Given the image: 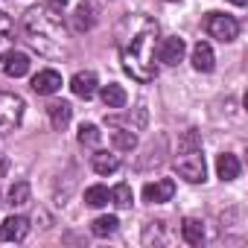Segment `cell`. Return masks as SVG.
I'll list each match as a JSON object with an SVG mask.
<instances>
[{
	"instance_id": "cell-1",
	"label": "cell",
	"mask_w": 248,
	"mask_h": 248,
	"mask_svg": "<svg viewBox=\"0 0 248 248\" xmlns=\"http://www.w3.org/2000/svg\"><path fill=\"white\" fill-rule=\"evenodd\" d=\"M155 41H158V24L149 15H126L117 24V50L120 62L135 82H155L158 62H155Z\"/></svg>"
},
{
	"instance_id": "cell-2",
	"label": "cell",
	"mask_w": 248,
	"mask_h": 248,
	"mask_svg": "<svg viewBox=\"0 0 248 248\" xmlns=\"http://www.w3.org/2000/svg\"><path fill=\"white\" fill-rule=\"evenodd\" d=\"M21 27H24L27 41H30L41 56H47V59H67V56H70V44H67L64 24H62L59 12L50 9L47 3L27 9Z\"/></svg>"
},
{
	"instance_id": "cell-3",
	"label": "cell",
	"mask_w": 248,
	"mask_h": 248,
	"mask_svg": "<svg viewBox=\"0 0 248 248\" xmlns=\"http://www.w3.org/2000/svg\"><path fill=\"white\" fill-rule=\"evenodd\" d=\"M175 170H178V175L187 178L190 184H202V181L207 178V167H204V155H202V140H199V135H196L193 129L181 135Z\"/></svg>"
},
{
	"instance_id": "cell-4",
	"label": "cell",
	"mask_w": 248,
	"mask_h": 248,
	"mask_svg": "<svg viewBox=\"0 0 248 248\" xmlns=\"http://www.w3.org/2000/svg\"><path fill=\"white\" fill-rule=\"evenodd\" d=\"M24 99L18 93H9V91H0V135H9L21 126L24 120Z\"/></svg>"
},
{
	"instance_id": "cell-5",
	"label": "cell",
	"mask_w": 248,
	"mask_h": 248,
	"mask_svg": "<svg viewBox=\"0 0 248 248\" xmlns=\"http://www.w3.org/2000/svg\"><path fill=\"white\" fill-rule=\"evenodd\" d=\"M204 27H207V35L216 38V41H222V44H231V41H236V35H239V24H236L233 15L210 12L207 21H204Z\"/></svg>"
},
{
	"instance_id": "cell-6",
	"label": "cell",
	"mask_w": 248,
	"mask_h": 248,
	"mask_svg": "<svg viewBox=\"0 0 248 248\" xmlns=\"http://www.w3.org/2000/svg\"><path fill=\"white\" fill-rule=\"evenodd\" d=\"M184 53H187V44H184V38H178V35L164 38L161 47H158V59H161L164 64H170V67L181 64V62H184Z\"/></svg>"
},
{
	"instance_id": "cell-7",
	"label": "cell",
	"mask_w": 248,
	"mask_h": 248,
	"mask_svg": "<svg viewBox=\"0 0 248 248\" xmlns=\"http://www.w3.org/2000/svg\"><path fill=\"white\" fill-rule=\"evenodd\" d=\"M172 196H175V181H170V178H158L143 187V202H149V204H164Z\"/></svg>"
},
{
	"instance_id": "cell-8",
	"label": "cell",
	"mask_w": 248,
	"mask_h": 248,
	"mask_svg": "<svg viewBox=\"0 0 248 248\" xmlns=\"http://www.w3.org/2000/svg\"><path fill=\"white\" fill-rule=\"evenodd\" d=\"M30 233V219L27 216H9L0 225V242H21Z\"/></svg>"
},
{
	"instance_id": "cell-9",
	"label": "cell",
	"mask_w": 248,
	"mask_h": 248,
	"mask_svg": "<svg viewBox=\"0 0 248 248\" xmlns=\"http://www.w3.org/2000/svg\"><path fill=\"white\" fill-rule=\"evenodd\" d=\"M32 91L41 96H53L56 91H62V76L56 70H38L32 76Z\"/></svg>"
},
{
	"instance_id": "cell-10",
	"label": "cell",
	"mask_w": 248,
	"mask_h": 248,
	"mask_svg": "<svg viewBox=\"0 0 248 248\" xmlns=\"http://www.w3.org/2000/svg\"><path fill=\"white\" fill-rule=\"evenodd\" d=\"M96 73L93 70H79L73 79H70V91L79 96V99H91L93 93H96Z\"/></svg>"
},
{
	"instance_id": "cell-11",
	"label": "cell",
	"mask_w": 248,
	"mask_h": 248,
	"mask_svg": "<svg viewBox=\"0 0 248 248\" xmlns=\"http://www.w3.org/2000/svg\"><path fill=\"white\" fill-rule=\"evenodd\" d=\"M108 126H117V132L111 135V140H114V146L120 149V152H132L135 146H138V135H135V129H129V126H120V120H108Z\"/></svg>"
},
{
	"instance_id": "cell-12",
	"label": "cell",
	"mask_w": 248,
	"mask_h": 248,
	"mask_svg": "<svg viewBox=\"0 0 248 248\" xmlns=\"http://www.w3.org/2000/svg\"><path fill=\"white\" fill-rule=\"evenodd\" d=\"M3 70H6V76H12V79L27 76V70H30V56H27V53H18V50H9V53L3 56Z\"/></svg>"
},
{
	"instance_id": "cell-13",
	"label": "cell",
	"mask_w": 248,
	"mask_h": 248,
	"mask_svg": "<svg viewBox=\"0 0 248 248\" xmlns=\"http://www.w3.org/2000/svg\"><path fill=\"white\" fill-rule=\"evenodd\" d=\"M216 172H219V178H222V181H233V178H239L242 164H239V158H236V155L222 152V155L216 158Z\"/></svg>"
},
{
	"instance_id": "cell-14",
	"label": "cell",
	"mask_w": 248,
	"mask_h": 248,
	"mask_svg": "<svg viewBox=\"0 0 248 248\" xmlns=\"http://www.w3.org/2000/svg\"><path fill=\"white\" fill-rule=\"evenodd\" d=\"M47 114H50V123H53V129L56 132H62V129H67V123H70V117H73V108H70V102H50L47 105Z\"/></svg>"
},
{
	"instance_id": "cell-15",
	"label": "cell",
	"mask_w": 248,
	"mask_h": 248,
	"mask_svg": "<svg viewBox=\"0 0 248 248\" xmlns=\"http://www.w3.org/2000/svg\"><path fill=\"white\" fill-rule=\"evenodd\" d=\"M193 67H196L199 73H210V70H213V50H210L207 41H199V44L193 47Z\"/></svg>"
},
{
	"instance_id": "cell-16",
	"label": "cell",
	"mask_w": 248,
	"mask_h": 248,
	"mask_svg": "<svg viewBox=\"0 0 248 248\" xmlns=\"http://www.w3.org/2000/svg\"><path fill=\"white\" fill-rule=\"evenodd\" d=\"M91 164H93V170H96L99 175H114V172L120 170V158H117V155H111V152H102V149H96V152H93Z\"/></svg>"
},
{
	"instance_id": "cell-17",
	"label": "cell",
	"mask_w": 248,
	"mask_h": 248,
	"mask_svg": "<svg viewBox=\"0 0 248 248\" xmlns=\"http://www.w3.org/2000/svg\"><path fill=\"white\" fill-rule=\"evenodd\" d=\"M93 24H96V12H93V6H91V3H79L76 12H73V30H76V32H88Z\"/></svg>"
},
{
	"instance_id": "cell-18",
	"label": "cell",
	"mask_w": 248,
	"mask_h": 248,
	"mask_svg": "<svg viewBox=\"0 0 248 248\" xmlns=\"http://www.w3.org/2000/svg\"><path fill=\"white\" fill-rule=\"evenodd\" d=\"M12 32H15V24H12V18L6 15V12H0V59H3L12 47H15V38H12Z\"/></svg>"
},
{
	"instance_id": "cell-19",
	"label": "cell",
	"mask_w": 248,
	"mask_h": 248,
	"mask_svg": "<svg viewBox=\"0 0 248 248\" xmlns=\"http://www.w3.org/2000/svg\"><path fill=\"white\" fill-rule=\"evenodd\" d=\"M181 236L187 245H202L204 242V225L199 219H184L181 222Z\"/></svg>"
},
{
	"instance_id": "cell-20",
	"label": "cell",
	"mask_w": 248,
	"mask_h": 248,
	"mask_svg": "<svg viewBox=\"0 0 248 248\" xmlns=\"http://www.w3.org/2000/svg\"><path fill=\"white\" fill-rule=\"evenodd\" d=\"M99 96H102V102H105V108H123V105H126V91H123L120 85H105L102 91H99Z\"/></svg>"
},
{
	"instance_id": "cell-21",
	"label": "cell",
	"mask_w": 248,
	"mask_h": 248,
	"mask_svg": "<svg viewBox=\"0 0 248 248\" xmlns=\"http://www.w3.org/2000/svg\"><path fill=\"white\" fill-rule=\"evenodd\" d=\"M30 202V184L27 181H15L9 187V196H6V204L9 207H24Z\"/></svg>"
},
{
	"instance_id": "cell-22",
	"label": "cell",
	"mask_w": 248,
	"mask_h": 248,
	"mask_svg": "<svg viewBox=\"0 0 248 248\" xmlns=\"http://www.w3.org/2000/svg\"><path fill=\"white\" fill-rule=\"evenodd\" d=\"M108 202H111V190H108V187L93 184V187L85 190V204H91V207H102V204H108Z\"/></svg>"
},
{
	"instance_id": "cell-23",
	"label": "cell",
	"mask_w": 248,
	"mask_h": 248,
	"mask_svg": "<svg viewBox=\"0 0 248 248\" xmlns=\"http://www.w3.org/2000/svg\"><path fill=\"white\" fill-rule=\"evenodd\" d=\"M117 216H96L93 222H91V233L93 236H111L114 231H117Z\"/></svg>"
},
{
	"instance_id": "cell-24",
	"label": "cell",
	"mask_w": 248,
	"mask_h": 248,
	"mask_svg": "<svg viewBox=\"0 0 248 248\" xmlns=\"http://www.w3.org/2000/svg\"><path fill=\"white\" fill-rule=\"evenodd\" d=\"M99 140H102V132L93 126V123H82V129H79V143H82V146L96 149V146H99Z\"/></svg>"
},
{
	"instance_id": "cell-25",
	"label": "cell",
	"mask_w": 248,
	"mask_h": 248,
	"mask_svg": "<svg viewBox=\"0 0 248 248\" xmlns=\"http://www.w3.org/2000/svg\"><path fill=\"white\" fill-rule=\"evenodd\" d=\"M111 202H114L117 207H123V210H129V207H132V202H135L132 187H129V184H117V187L111 190Z\"/></svg>"
},
{
	"instance_id": "cell-26",
	"label": "cell",
	"mask_w": 248,
	"mask_h": 248,
	"mask_svg": "<svg viewBox=\"0 0 248 248\" xmlns=\"http://www.w3.org/2000/svg\"><path fill=\"white\" fill-rule=\"evenodd\" d=\"M47 6H50V9H56V12H62V9L67 6V0H47Z\"/></svg>"
},
{
	"instance_id": "cell-27",
	"label": "cell",
	"mask_w": 248,
	"mask_h": 248,
	"mask_svg": "<svg viewBox=\"0 0 248 248\" xmlns=\"http://www.w3.org/2000/svg\"><path fill=\"white\" fill-rule=\"evenodd\" d=\"M6 172V161H0V175H3Z\"/></svg>"
},
{
	"instance_id": "cell-28",
	"label": "cell",
	"mask_w": 248,
	"mask_h": 248,
	"mask_svg": "<svg viewBox=\"0 0 248 248\" xmlns=\"http://www.w3.org/2000/svg\"><path fill=\"white\" fill-rule=\"evenodd\" d=\"M231 3H233V6H245V0H231Z\"/></svg>"
}]
</instances>
